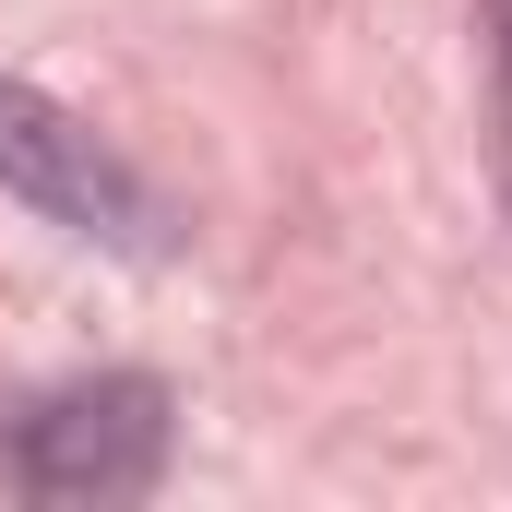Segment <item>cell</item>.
<instances>
[{
  "instance_id": "obj_1",
  "label": "cell",
  "mask_w": 512,
  "mask_h": 512,
  "mask_svg": "<svg viewBox=\"0 0 512 512\" xmlns=\"http://www.w3.org/2000/svg\"><path fill=\"white\" fill-rule=\"evenodd\" d=\"M167 465V382L143 370H96V382L36 393L0 441V477L48 512H96V501H143Z\"/></svg>"
},
{
  "instance_id": "obj_2",
  "label": "cell",
  "mask_w": 512,
  "mask_h": 512,
  "mask_svg": "<svg viewBox=\"0 0 512 512\" xmlns=\"http://www.w3.org/2000/svg\"><path fill=\"white\" fill-rule=\"evenodd\" d=\"M0 191H24L36 215H60L72 239H108V251H167V203L131 179L120 155L72 108H48L36 84L0 72Z\"/></svg>"
}]
</instances>
